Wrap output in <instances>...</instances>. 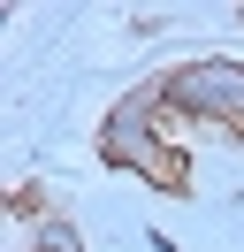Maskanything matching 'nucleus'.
<instances>
[{
	"label": "nucleus",
	"mask_w": 244,
	"mask_h": 252,
	"mask_svg": "<svg viewBox=\"0 0 244 252\" xmlns=\"http://www.w3.org/2000/svg\"><path fill=\"white\" fill-rule=\"evenodd\" d=\"M145 115H152V92H145V99H122V107L107 115V130H99L107 160H122V168H137V176H152V184L183 191V160H160L168 145H160V138L145 130Z\"/></svg>",
	"instance_id": "2"
},
{
	"label": "nucleus",
	"mask_w": 244,
	"mask_h": 252,
	"mask_svg": "<svg viewBox=\"0 0 244 252\" xmlns=\"http://www.w3.org/2000/svg\"><path fill=\"white\" fill-rule=\"evenodd\" d=\"M38 252H84V245L69 237V221H46V229H38Z\"/></svg>",
	"instance_id": "3"
},
{
	"label": "nucleus",
	"mask_w": 244,
	"mask_h": 252,
	"mask_svg": "<svg viewBox=\"0 0 244 252\" xmlns=\"http://www.w3.org/2000/svg\"><path fill=\"white\" fill-rule=\"evenodd\" d=\"M160 107H183V115H206V123H229L244 138V69L237 62H183L176 77L152 84Z\"/></svg>",
	"instance_id": "1"
}]
</instances>
